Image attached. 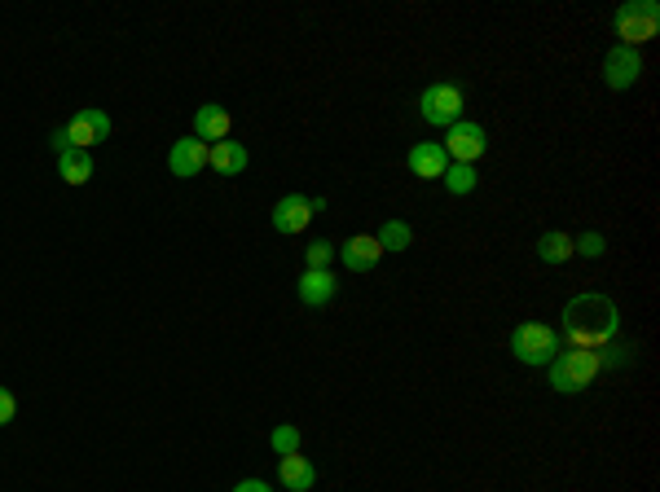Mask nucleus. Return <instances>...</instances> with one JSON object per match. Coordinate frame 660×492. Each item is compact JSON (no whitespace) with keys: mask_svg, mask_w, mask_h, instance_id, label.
<instances>
[{"mask_svg":"<svg viewBox=\"0 0 660 492\" xmlns=\"http://www.w3.org/2000/svg\"><path fill=\"white\" fill-rule=\"evenodd\" d=\"M621 334V312L608 295L599 290H586V295L568 299L564 304V348H586V352H603L608 343H616Z\"/></svg>","mask_w":660,"mask_h":492,"instance_id":"nucleus-1","label":"nucleus"},{"mask_svg":"<svg viewBox=\"0 0 660 492\" xmlns=\"http://www.w3.org/2000/svg\"><path fill=\"white\" fill-rule=\"evenodd\" d=\"M550 369V387L564 391V396H577V391H586L594 378L603 374L599 365V352H586V348H559V356L546 365Z\"/></svg>","mask_w":660,"mask_h":492,"instance_id":"nucleus-2","label":"nucleus"},{"mask_svg":"<svg viewBox=\"0 0 660 492\" xmlns=\"http://www.w3.org/2000/svg\"><path fill=\"white\" fill-rule=\"evenodd\" d=\"M564 348L555 326H542V321H524V326L511 330V356L520 365H550Z\"/></svg>","mask_w":660,"mask_h":492,"instance_id":"nucleus-3","label":"nucleus"},{"mask_svg":"<svg viewBox=\"0 0 660 492\" xmlns=\"http://www.w3.org/2000/svg\"><path fill=\"white\" fill-rule=\"evenodd\" d=\"M110 137V115L106 110H97V106H84V110H75L71 123L66 128L53 132V150H93V145H102Z\"/></svg>","mask_w":660,"mask_h":492,"instance_id":"nucleus-4","label":"nucleus"},{"mask_svg":"<svg viewBox=\"0 0 660 492\" xmlns=\"http://www.w3.org/2000/svg\"><path fill=\"white\" fill-rule=\"evenodd\" d=\"M612 22H616V36H621L625 49H638V44L656 40L660 5H656V0H625V5L612 14Z\"/></svg>","mask_w":660,"mask_h":492,"instance_id":"nucleus-5","label":"nucleus"},{"mask_svg":"<svg viewBox=\"0 0 660 492\" xmlns=\"http://www.w3.org/2000/svg\"><path fill=\"white\" fill-rule=\"evenodd\" d=\"M418 115L432 128H454L462 119V88L458 84H427L418 97Z\"/></svg>","mask_w":660,"mask_h":492,"instance_id":"nucleus-6","label":"nucleus"},{"mask_svg":"<svg viewBox=\"0 0 660 492\" xmlns=\"http://www.w3.org/2000/svg\"><path fill=\"white\" fill-rule=\"evenodd\" d=\"M445 154H449V163H471L476 167V159L484 150H489V132L480 128V123H471V119H458L454 128H445Z\"/></svg>","mask_w":660,"mask_h":492,"instance_id":"nucleus-7","label":"nucleus"},{"mask_svg":"<svg viewBox=\"0 0 660 492\" xmlns=\"http://www.w3.org/2000/svg\"><path fill=\"white\" fill-rule=\"evenodd\" d=\"M638 75H643V58H638V49L616 44V49L603 53V84H608V88L625 93V88L638 84Z\"/></svg>","mask_w":660,"mask_h":492,"instance_id":"nucleus-8","label":"nucleus"},{"mask_svg":"<svg viewBox=\"0 0 660 492\" xmlns=\"http://www.w3.org/2000/svg\"><path fill=\"white\" fill-rule=\"evenodd\" d=\"M207 154H212V145H203L198 137H181L168 150V167L172 176H181V181H190V176H198L207 167Z\"/></svg>","mask_w":660,"mask_h":492,"instance_id":"nucleus-9","label":"nucleus"},{"mask_svg":"<svg viewBox=\"0 0 660 492\" xmlns=\"http://www.w3.org/2000/svg\"><path fill=\"white\" fill-rule=\"evenodd\" d=\"M313 216H317V211H313V198L286 194V198H278V207H273V229H278V233H304Z\"/></svg>","mask_w":660,"mask_h":492,"instance_id":"nucleus-10","label":"nucleus"},{"mask_svg":"<svg viewBox=\"0 0 660 492\" xmlns=\"http://www.w3.org/2000/svg\"><path fill=\"white\" fill-rule=\"evenodd\" d=\"M339 260H344L348 273H370V268L383 260V246L374 233H357V238H348L339 246Z\"/></svg>","mask_w":660,"mask_h":492,"instance_id":"nucleus-11","label":"nucleus"},{"mask_svg":"<svg viewBox=\"0 0 660 492\" xmlns=\"http://www.w3.org/2000/svg\"><path fill=\"white\" fill-rule=\"evenodd\" d=\"M405 163H410V172L418 176V181H440L445 167H449V154H445V145L440 141H418Z\"/></svg>","mask_w":660,"mask_h":492,"instance_id":"nucleus-12","label":"nucleus"},{"mask_svg":"<svg viewBox=\"0 0 660 492\" xmlns=\"http://www.w3.org/2000/svg\"><path fill=\"white\" fill-rule=\"evenodd\" d=\"M300 304L308 308H326L330 299L339 295V282H335V273L330 268H304V277H300Z\"/></svg>","mask_w":660,"mask_h":492,"instance_id":"nucleus-13","label":"nucleus"},{"mask_svg":"<svg viewBox=\"0 0 660 492\" xmlns=\"http://www.w3.org/2000/svg\"><path fill=\"white\" fill-rule=\"evenodd\" d=\"M229 128H234V119H229V110L225 106H216V102H207V106H198L194 110V137L198 141H229Z\"/></svg>","mask_w":660,"mask_h":492,"instance_id":"nucleus-14","label":"nucleus"},{"mask_svg":"<svg viewBox=\"0 0 660 492\" xmlns=\"http://www.w3.org/2000/svg\"><path fill=\"white\" fill-rule=\"evenodd\" d=\"M278 479H282V488H291V492H308L317 484V471L308 457L291 453V457H278Z\"/></svg>","mask_w":660,"mask_h":492,"instance_id":"nucleus-15","label":"nucleus"},{"mask_svg":"<svg viewBox=\"0 0 660 492\" xmlns=\"http://www.w3.org/2000/svg\"><path fill=\"white\" fill-rule=\"evenodd\" d=\"M207 163H212L220 176H242L247 172V145L242 141H216L212 154H207Z\"/></svg>","mask_w":660,"mask_h":492,"instance_id":"nucleus-16","label":"nucleus"},{"mask_svg":"<svg viewBox=\"0 0 660 492\" xmlns=\"http://www.w3.org/2000/svg\"><path fill=\"white\" fill-rule=\"evenodd\" d=\"M58 176L66 185H88L93 181V154L88 150H62L58 154Z\"/></svg>","mask_w":660,"mask_h":492,"instance_id":"nucleus-17","label":"nucleus"},{"mask_svg":"<svg viewBox=\"0 0 660 492\" xmlns=\"http://www.w3.org/2000/svg\"><path fill=\"white\" fill-rule=\"evenodd\" d=\"M537 260H542V264H564V260H572V238H568V233H559V229L542 233V238H537Z\"/></svg>","mask_w":660,"mask_h":492,"instance_id":"nucleus-18","label":"nucleus"},{"mask_svg":"<svg viewBox=\"0 0 660 492\" xmlns=\"http://www.w3.org/2000/svg\"><path fill=\"white\" fill-rule=\"evenodd\" d=\"M440 181H445V189H449V194H454V198H462V194H471V189L480 185V172H476V167H471V163H449Z\"/></svg>","mask_w":660,"mask_h":492,"instance_id":"nucleus-19","label":"nucleus"},{"mask_svg":"<svg viewBox=\"0 0 660 492\" xmlns=\"http://www.w3.org/2000/svg\"><path fill=\"white\" fill-rule=\"evenodd\" d=\"M374 238H379L383 251H410V246H414V229L405 225V220H388V225L374 233Z\"/></svg>","mask_w":660,"mask_h":492,"instance_id":"nucleus-20","label":"nucleus"},{"mask_svg":"<svg viewBox=\"0 0 660 492\" xmlns=\"http://www.w3.org/2000/svg\"><path fill=\"white\" fill-rule=\"evenodd\" d=\"M300 427H291V422H282V427H273V435H269V444H273V453L278 457H291V453H300Z\"/></svg>","mask_w":660,"mask_h":492,"instance_id":"nucleus-21","label":"nucleus"},{"mask_svg":"<svg viewBox=\"0 0 660 492\" xmlns=\"http://www.w3.org/2000/svg\"><path fill=\"white\" fill-rule=\"evenodd\" d=\"M603 251H608V242H603V233H581V238L572 242V255H586V260H599Z\"/></svg>","mask_w":660,"mask_h":492,"instance_id":"nucleus-22","label":"nucleus"},{"mask_svg":"<svg viewBox=\"0 0 660 492\" xmlns=\"http://www.w3.org/2000/svg\"><path fill=\"white\" fill-rule=\"evenodd\" d=\"M630 352H634V348H630V343H608V348H603V352H599V365H603V369H616V365H630Z\"/></svg>","mask_w":660,"mask_h":492,"instance_id":"nucleus-23","label":"nucleus"},{"mask_svg":"<svg viewBox=\"0 0 660 492\" xmlns=\"http://www.w3.org/2000/svg\"><path fill=\"white\" fill-rule=\"evenodd\" d=\"M304 260H308V268H326L330 260H335V246H330L326 238H317V242L304 251Z\"/></svg>","mask_w":660,"mask_h":492,"instance_id":"nucleus-24","label":"nucleus"},{"mask_svg":"<svg viewBox=\"0 0 660 492\" xmlns=\"http://www.w3.org/2000/svg\"><path fill=\"white\" fill-rule=\"evenodd\" d=\"M14 418H18V400H14V391L0 387V427H9Z\"/></svg>","mask_w":660,"mask_h":492,"instance_id":"nucleus-25","label":"nucleus"},{"mask_svg":"<svg viewBox=\"0 0 660 492\" xmlns=\"http://www.w3.org/2000/svg\"><path fill=\"white\" fill-rule=\"evenodd\" d=\"M234 492H273V488L264 484V479H242V484H238Z\"/></svg>","mask_w":660,"mask_h":492,"instance_id":"nucleus-26","label":"nucleus"}]
</instances>
